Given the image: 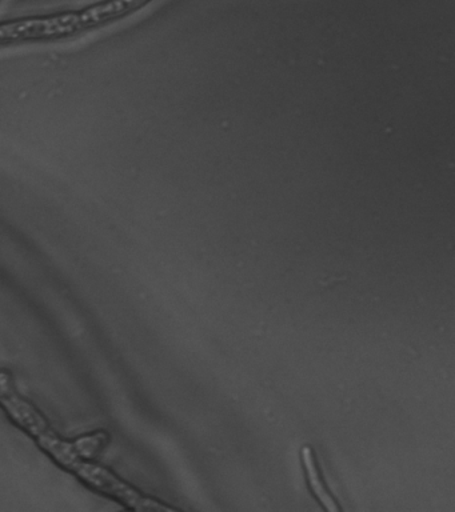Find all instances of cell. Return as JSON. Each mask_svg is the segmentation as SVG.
I'll return each instance as SVG.
<instances>
[{
  "mask_svg": "<svg viewBox=\"0 0 455 512\" xmlns=\"http://www.w3.org/2000/svg\"><path fill=\"white\" fill-rule=\"evenodd\" d=\"M301 455L303 466H305L307 478H309V483L311 488H313L314 495L317 496L319 502L325 506L327 511L338 512L339 507L337 506V503L334 502V499L331 498L329 491L326 490L325 484L322 482L317 463H315L313 452H311L310 447H303Z\"/></svg>",
  "mask_w": 455,
  "mask_h": 512,
  "instance_id": "cell-1",
  "label": "cell"
}]
</instances>
